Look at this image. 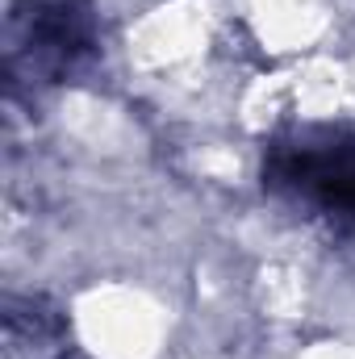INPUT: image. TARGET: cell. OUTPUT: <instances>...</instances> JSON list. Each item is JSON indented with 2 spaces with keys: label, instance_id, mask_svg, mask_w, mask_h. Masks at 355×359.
I'll return each mask as SVG.
<instances>
[{
  "label": "cell",
  "instance_id": "cell-1",
  "mask_svg": "<svg viewBox=\"0 0 355 359\" xmlns=\"http://www.w3.org/2000/svg\"><path fill=\"white\" fill-rule=\"evenodd\" d=\"M264 188L355 234V121H293L264 142Z\"/></svg>",
  "mask_w": 355,
  "mask_h": 359
},
{
  "label": "cell",
  "instance_id": "cell-2",
  "mask_svg": "<svg viewBox=\"0 0 355 359\" xmlns=\"http://www.w3.org/2000/svg\"><path fill=\"white\" fill-rule=\"evenodd\" d=\"M100 42L92 0H8V80L51 88L76 76Z\"/></svg>",
  "mask_w": 355,
  "mask_h": 359
},
{
  "label": "cell",
  "instance_id": "cell-3",
  "mask_svg": "<svg viewBox=\"0 0 355 359\" xmlns=\"http://www.w3.org/2000/svg\"><path fill=\"white\" fill-rule=\"evenodd\" d=\"M4 359H76L67 318L42 297H13L4 313Z\"/></svg>",
  "mask_w": 355,
  "mask_h": 359
}]
</instances>
